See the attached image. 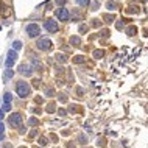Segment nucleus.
Wrapping results in <instances>:
<instances>
[{
    "label": "nucleus",
    "instance_id": "obj_18",
    "mask_svg": "<svg viewBox=\"0 0 148 148\" xmlns=\"http://www.w3.org/2000/svg\"><path fill=\"white\" fill-rule=\"evenodd\" d=\"M133 33H136V28L134 27H131V28L128 30V34H133Z\"/></svg>",
    "mask_w": 148,
    "mask_h": 148
},
{
    "label": "nucleus",
    "instance_id": "obj_5",
    "mask_svg": "<svg viewBox=\"0 0 148 148\" xmlns=\"http://www.w3.org/2000/svg\"><path fill=\"white\" fill-rule=\"evenodd\" d=\"M36 47H38L39 50H49V49H51V41H50V39H47V38L39 39Z\"/></svg>",
    "mask_w": 148,
    "mask_h": 148
},
{
    "label": "nucleus",
    "instance_id": "obj_7",
    "mask_svg": "<svg viewBox=\"0 0 148 148\" xmlns=\"http://www.w3.org/2000/svg\"><path fill=\"white\" fill-rule=\"evenodd\" d=\"M16 58H17L16 50H9V51H8V59H6V67H11V66H13L14 61H16Z\"/></svg>",
    "mask_w": 148,
    "mask_h": 148
},
{
    "label": "nucleus",
    "instance_id": "obj_13",
    "mask_svg": "<svg viewBox=\"0 0 148 148\" xmlns=\"http://www.w3.org/2000/svg\"><path fill=\"white\" fill-rule=\"evenodd\" d=\"M94 56H95V58H101L103 56V51L101 50H95V51H94Z\"/></svg>",
    "mask_w": 148,
    "mask_h": 148
},
{
    "label": "nucleus",
    "instance_id": "obj_11",
    "mask_svg": "<svg viewBox=\"0 0 148 148\" xmlns=\"http://www.w3.org/2000/svg\"><path fill=\"white\" fill-rule=\"evenodd\" d=\"M76 3L81 5V6H87V5L91 3V0H76Z\"/></svg>",
    "mask_w": 148,
    "mask_h": 148
},
{
    "label": "nucleus",
    "instance_id": "obj_21",
    "mask_svg": "<svg viewBox=\"0 0 148 148\" xmlns=\"http://www.w3.org/2000/svg\"><path fill=\"white\" fill-rule=\"evenodd\" d=\"M2 118H3V111L0 109V120H2Z\"/></svg>",
    "mask_w": 148,
    "mask_h": 148
},
{
    "label": "nucleus",
    "instance_id": "obj_15",
    "mask_svg": "<svg viewBox=\"0 0 148 148\" xmlns=\"http://www.w3.org/2000/svg\"><path fill=\"white\" fill-rule=\"evenodd\" d=\"M108 8H109V9H114V8H115V3H114V2H108Z\"/></svg>",
    "mask_w": 148,
    "mask_h": 148
},
{
    "label": "nucleus",
    "instance_id": "obj_12",
    "mask_svg": "<svg viewBox=\"0 0 148 148\" xmlns=\"http://www.w3.org/2000/svg\"><path fill=\"white\" fill-rule=\"evenodd\" d=\"M13 49L14 50H20L22 49V42H20V41H16V42L13 44Z\"/></svg>",
    "mask_w": 148,
    "mask_h": 148
},
{
    "label": "nucleus",
    "instance_id": "obj_6",
    "mask_svg": "<svg viewBox=\"0 0 148 148\" xmlns=\"http://www.w3.org/2000/svg\"><path fill=\"white\" fill-rule=\"evenodd\" d=\"M55 14H56L58 19H61L62 22L69 20V11H67L66 8H59V9H56V11H55Z\"/></svg>",
    "mask_w": 148,
    "mask_h": 148
},
{
    "label": "nucleus",
    "instance_id": "obj_3",
    "mask_svg": "<svg viewBox=\"0 0 148 148\" xmlns=\"http://www.w3.org/2000/svg\"><path fill=\"white\" fill-rule=\"evenodd\" d=\"M44 27H45V30L47 31H50V33H56L58 30H59V27H58V22H55L53 19H49L45 23H44Z\"/></svg>",
    "mask_w": 148,
    "mask_h": 148
},
{
    "label": "nucleus",
    "instance_id": "obj_10",
    "mask_svg": "<svg viewBox=\"0 0 148 148\" xmlns=\"http://www.w3.org/2000/svg\"><path fill=\"white\" fill-rule=\"evenodd\" d=\"M70 42H72L73 45H80V42H81V41H80V38H78V36H72V39H70Z\"/></svg>",
    "mask_w": 148,
    "mask_h": 148
},
{
    "label": "nucleus",
    "instance_id": "obj_23",
    "mask_svg": "<svg viewBox=\"0 0 148 148\" xmlns=\"http://www.w3.org/2000/svg\"><path fill=\"white\" fill-rule=\"evenodd\" d=\"M0 30H2V27H0Z\"/></svg>",
    "mask_w": 148,
    "mask_h": 148
},
{
    "label": "nucleus",
    "instance_id": "obj_9",
    "mask_svg": "<svg viewBox=\"0 0 148 148\" xmlns=\"http://www.w3.org/2000/svg\"><path fill=\"white\" fill-rule=\"evenodd\" d=\"M11 100H13V95H11L9 92H6L3 95V101H5V104H11Z\"/></svg>",
    "mask_w": 148,
    "mask_h": 148
},
{
    "label": "nucleus",
    "instance_id": "obj_4",
    "mask_svg": "<svg viewBox=\"0 0 148 148\" xmlns=\"http://www.w3.org/2000/svg\"><path fill=\"white\" fill-rule=\"evenodd\" d=\"M27 33H28V36H39V33H41V28L36 25V23H30V25L27 27Z\"/></svg>",
    "mask_w": 148,
    "mask_h": 148
},
{
    "label": "nucleus",
    "instance_id": "obj_22",
    "mask_svg": "<svg viewBox=\"0 0 148 148\" xmlns=\"http://www.w3.org/2000/svg\"><path fill=\"white\" fill-rule=\"evenodd\" d=\"M56 2H58V3H64V0H56Z\"/></svg>",
    "mask_w": 148,
    "mask_h": 148
},
{
    "label": "nucleus",
    "instance_id": "obj_19",
    "mask_svg": "<svg viewBox=\"0 0 148 148\" xmlns=\"http://www.w3.org/2000/svg\"><path fill=\"white\" fill-rule=\"evenodd\" d=\"M34 123H38L36 118H30V125H34Z\"/></svg>",
    "mask_w": 148,
    "mask_h": 148
},
{
    "label": "nucleus",
    "instance_id": "obj_24",
    "mask_svg": "<svg viewBox=\"0 0 148 148\" xmlns=\"http://www.w3.org/2000/svg\"><path fill=\"white\" fill-rule=\"evenodd\" d=\"M34 148H36V147H34Z\"/></svg>",
    "mask_w": 148,
    "mask_h": 148
},
{
    "label": "nucleus",
    "instance_id": "obj_16",
    "mask_svg": "<svg viewBox=\"0 0 148 148\" xmlns=\"http://www.w3.org/2000/svg\"><path fill=\"white\" fill-rule=\"evenodd\" d=\"M39 144H41V145H45V144H47V139H45V137H41V139H39Z\"/></svg>",
    "mask_w": 148,
    "mask_h": 148
},
{
    "label": "nucleus",
    "instance_id": "obj_17",
    "mask_svg": "<svg viewBox=\"0 0 148 148\" xmlns=\"http://www.w3.org/2000/svg\"><path fill=\"white\" fill-rule=\"evenodd\" d=\"M83 59H84L83 56H76V58H75V62H83Z\"/></svg>",
    "mask_w": 148,
    "mask_h": 148
},
{
    "label": "nucleus",
    "instance_id": "obj_1",
    "mask_svg": "<svg viewBox=\"0 0 148 148\" xmlns=\"http://www.w3.org/2000/svg\"><path fill=\"white\" fill-rule=\"evenodd\" d=\"M16 91H17V94L23 98V97H28L30 95V86H28V83H25V81H19L16 84Z\"/></svg>",
    "mask_w": 148,
    "mask_h": 148
},
{
    "label": "nucleus",
    "instance_id": "obj_14",
    "mask_svg": "<svg viewBox=\"0 0 148 148\" xmlns=\"http://www.w3.org/2000/svg\"><path fill=\"white\" fill-rule=\"evenodd\" d=\"M13 75H14V72H13V70H6V73H5V76H6V78H11Z\"/></svg>",
    "mask_w": 148,
    "mask_h": 148
},
{
    "label": "nucleus",
    "instance_id": "obj_8",
    "mask_svg": "<svg viewBox=\"0 0 148 148\" xmlns=\"http://www.w3.org/2000/svg\"><path fill=\"white\" fill-rule=\"evenodd\" d=\"M19 72L20 73H25V75H31V69H30L28 66H23V64H22V66L19 67Z\"/></svg>",
    "mask_w": 148,
    "mask_h": 148
},
{
    "label": "nucleus",
    "instance_id": "obj_20",
    "mask_svg": "<svg viewBox=\"0 0 148 148\" xmlns=\"http://www.w3.org/2000/svg\"><path fill=\"white\" fill-rule=\"evenodd\" d=\"M3 129H5V128H3V123H0V134L3 133Z\"/></svg>",
    "mask_w": 148,
    "mask_h": 148
},
{
    "label": "nucleus",
    "instance_id": "obj_2",
    "mask_svg": "<svg viewBox=\"0 0 148 148\" xmlns=\"http://www.w3.org/2000/svg\"><path fill=\"white\" fill-rule=\"evenodd\" d=\"M8 122H9V125L11 126H14V128H17V126H20V123H22V115L20 114H11L9 115V118H8Z\"/></svg>",
    "mask_w": 148,
    "mask_h": 148
}]
</instances>
